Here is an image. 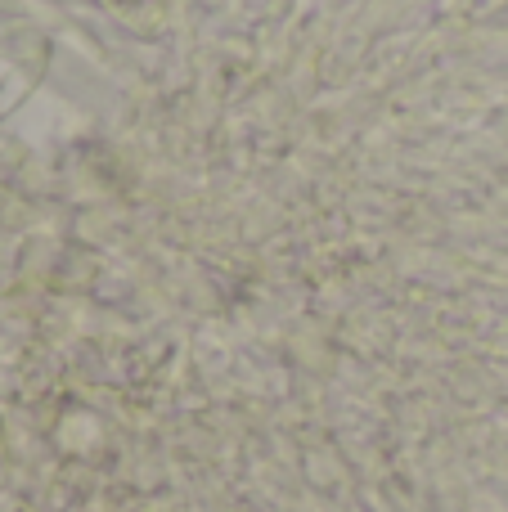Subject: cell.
I'll list each match as a JSON object with an SVG mask.
<instances>
[{"mask_svg":"<svg viewBox=\"0 0 508 512\" xmlns=\"http://www.w3.org/2000/svg\"><path fill=\"white\" fill-rule=\"evenodd\" d=\"M113 9H122V14H140L144 5H153V0H108Z\"/></svg>","mask_w":508,"mask_h":512,"instance_id":"6da1fadb","label":"cell"}]
</instances>
